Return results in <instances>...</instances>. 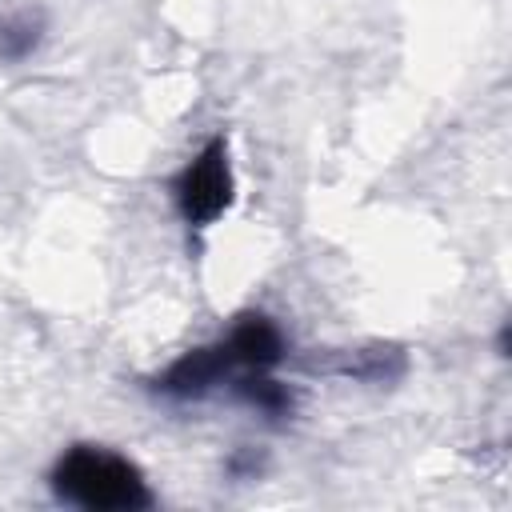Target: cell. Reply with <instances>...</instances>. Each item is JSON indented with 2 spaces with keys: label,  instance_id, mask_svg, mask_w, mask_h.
<instances>
[{
  "label": "cell",
  "instance_id": "6da1fadb",
  "mask_svg": "<svg viewBox=\"0 0 512 512\" xmlns=\"http://www.w3.org/2000/svg\"><path fill=\"white\" fill-rule=\"evenodd\" d=\"M52 492L56 500L88 512H136L152 504V492L140 468L128 456L100 444L68 448L52 468Z\"/></svg>",
  "mask_w": 512,
  "mask_h": 512
},
{
  "label": "cell",
  "instance_id": "277c9868",
  "mask_svg": "<svg viewBox=\"0 0 512 512\" xmlns=\"http://www.w3.org/2000/svg\"><path fill=\"white\" fill-rule=\"evenodd\" d=\"M224 348L236 364V376H248V372H272L280 360H284V336L280 328L260 316V312H248L240 316L228 336H224Z\"/></svg>",
  "mask_w": 512,
  "mask_h": 512
},
{
  "label": "cell",
  "instance_id": "7a4b0ae2",
  "mask_svg": "<svg viewBox=\"0 0 512 512\" xmlns=\"http://www.w3.org/2000/svg\"><path fill=\"white\" fill-rule=\"evenodd\" d=\"M172 196L176 208L188 224L204 228L212 220L224 216V208L232 204V164H228V144L224 140H208L172 180Z\"/></svg>",
  "mask_w": 512,
  "mask_h": 512
},
{
  "label": "cell",
  "instance_id": "5b68a950",
  "mask_svg": "<svg viewBox=\"0 0 512 512\" xmlns=\"http://www.w3.org/2000/svg\"><path fill=\"white\" fill-rule=\"evenodd\" d=\"M36 40H40V28L28 16L24 20H12V24H0V56H8V60L28 56L36 48Z\"/></svg>",
  "mask_w": 512,
  "mask_h": 512
},
{
  "label": "cell",
  "instance_id": "3957f363",
  "mask_svg": "<svg viewBox=\"0 0 512 512\" xmlns=\"http://www.w3.org/2000/svg\"><path fill=\"white\" fill-rule=\"evenodd\" d=\"M228 376H236V364H232L224 340H216V344H208V348L184 352V356L156 380V388H160L164 396H172V400H196V396L212 392L216 384H224Z\"/></svg>",
  "mask_w": 512,
  "mask_h": 512
}]
</instances>
